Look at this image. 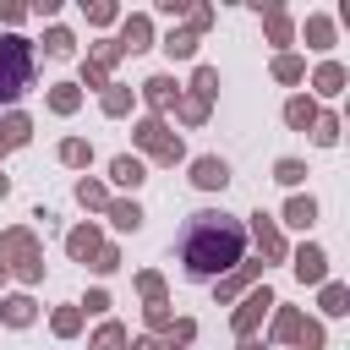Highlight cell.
<instances>
[{"label": "cell", "mask_w": 350, "mask_h": 350, "mask_svg": "<svg viewBox=\"0 0 350 350\" xmlns=\"http://www.w3.org/2000/svg\"><path fill=\"white\" fill-rule=\"evenodd\" d=\"M241 246H246V235H241L235 219H224V213H191V224L180 235V262H186L191 279H213L230 262H241Z\"/></svg>", "instance_id": "1"}, {"label": "cell", "mask_w": 350, "mask_h": 350, "mask_svg": "<svg viewBox=\"0 0 350 350\" xmlns=\"http://www.w3.org/2000/svg\"><path fill=\"white\" fill-rule=\"evenodd\" d=\"M33 77V55L22 38H0V98H16Z\"/></svg>", "instance_id": "2"}, {"label": "cell", "mask_w": 350, "mask_h": 350, "mask_svg": "<svg viewBox=\"0 0 350 350\" xmlns=\"http://www.w3.org/2000/svg\"><path fill=\"white\" fill-rule=\"evenodd\" d=\"M137 142H142L148 153H159L164 164H175V159H180V137H170V131H164V120H142V126H137Z\"/></svg>", "instance_id": "3"}, {"label": "cell", "mask_w": 350, "mask_h": 350, "mask_svg": "<svg viewBox=\"0 0 350 350\" xmlns=\"http://www.w3.org/2000/svg\"><path fill=\"white\" fill-rule=\"evenodd\" d=\"M273 334H279V339H301L306 350H323V328H317V323H306V317H295V312H279Z\"/></svg>", "instance_id": "4"}, {"label": "cell", "mask_w": 350, "mask_h": 350, "mask_svg": "<svg viewBox=\"0 0 350 350\" xmlns=\"http://www.w3.org/2000/svg\"><path fill=\"white\" fill-rule=\"evenodd\" d=\"M295 273H301L306 284H323V279H328V257H323V246H301V252H295Z\"/></svg>", "instance_id": "5"}, {"label": "cell", "mask_w": 350, "mask_h": 350, "mask_svg": "<svg viewBox=\"0 0 350 350\" xmlns=\"http://www.w3.org/2000/svg\"><path fill=\"white\" fill-rule=\"evenodd\" d=\"M268 306H273V295H268V290H252V295H246V306L235 312V334H241V339H252V323H257Z\"/></svg>", "instance_id": "6"}, {"label": "cell", "mask_w": 350, "mask_h": 350, "mask_svg": "<svg viewBox=\"0 0 350 350\" xmlns=\"http://www.w3.org/2000/svg\"><path fill=\"white\" fill-rule=\"evenodd\" d=\"M191 180L213 191V186H224V180H230V164H224V159H197V164H191Z\"/></svg>", "instance_id": "7"}, {"label": "cell", "mask_w": 350, "mask_h": 350, "mask_svg": "<svg viewBox=\"0 0 350 350\" xmlns=\"http://www.w3.org/2000/svg\"><path fill=\"white\" fill-rule=\"evenodd\" d=\"M312 219H317V202H312V197H290V208H284V224H301V230H306Z\"/></svg>", "instance_id": "8"}, {"label": "cell", "mask_w": 350, "mask_h": 350, "mask_svg": "<svg viewBox=\"0 0 350 350\" xmlns=\"http://www.w3.org/2000/svg\"><path fill=\"white\" fill-rule=\"evenodd\" d=\"M339 88H345V66H339V60H328V66L317 71V93H328V98H334Z\"/></svg>", "instance_id": "9"}, {"label": "cell", "mask_w": 350, "mask_h": 350, "mask_svg": "<svg viewBox=\"0 0 350 350\" xmlns=\"http://www.w3.org/2000/svg\"><path fill=\"white\" fill-rule=\"evenodd\" d=\"M142 93H148V104H159V109H164V104L175 98V82H170V77H148V82H142Z\"/></svg>", "instance_id": "10"}, {"label": "cell", "mask_w": 350, "mask_h": 350, "mask_svg": "<svg viewBox=\"0 0 350 350\" xmlns=\"http://www.w3.org/2000/svg\"><path fill=\"white\" fill-rule=\"evenodd\" d=\"M306 38H312V49H328V44H334V22H328V16H312V22H306Z\"/></svg>", "instance_id": "11"}, {"label": "cell", "mask_w": 350, "mask_h": 350, "mask_svg": "<svg viewBox=\"0 0 350 350\" xmlns=\"http://www.w3.org/2000/svg\"><path fill=\"white\" fill-rule=\"evenodd\" d=\"M284 120H290V126H312V120H317V104H312V98H290Z\"/></svg>", "instance_id": "12"}, {"label": "cell", "mask_w": 350, "mask_h": 350, "mask_svg": "<svg viewBox=\"0 0 350 350\" xmlns=\"http://www.w3.org/2000/svg\"><path fill=\"white\" fill-rule=\"evenodd\" d=\"M257 246H262V257H284V241H279V230H273V224H262V219H257Z\"/></svg>", "instance_id": "13"}, {"label": "cell", "mask_w": 350, "mask_h": 350, "mask_svg": "<svg viewBox=\"0 0 350 350\" xmlns=\"http://www.w3.org/2000/svg\"><path fill=\"white\" fill-rule=\"evenodd\" d=\"M66 246H71V257H98V235L93 230H71Z\"/></svg>", "instance_id": "14"}, {"label": "cell", "mask_w": 350, "mask_h": 350, "mask_svg": "<svg viewBox=\"0 0 350 350\" xmlns=\"http://www.w3.org/2000/svg\"><path fill=\"white\" fill-rule=\"evenodd\" d=\"M120 49H148V16H131L126 22V44Z\"/></svg>", "instance_id": "15"}, {"label": "cell", "mask_w": 350, "mask_h": 350, "mask_svg": "<svg viewBox=\"0 0 350 350\" xmlns=\"http://www.w3.org/2000/svg\"><path fill=\"white\" fill-rule=\"evenodd\" d=\"M109 175H115L120 186H137V180H142V159H115V170H109Z\"/></svg>", "instance_id": "16"}, {"label": "cell", "mask_w": 350, "mask_h": 350, "mask_svg": "<svg viewBox=\"0 0 350 350\" xmlns=\"http://www.w3.org/2000/svg\"><path fill=\"white\" fill-rule=\"evenodd\" d=\"M109 219H115L120 230H137V224H142V208H137V202H115V208H109Z\"/></svg>", "instance_id": "17"}, {"label": "cell", "mask_w": 350, "mask_h": 350, "mask_svg": "<svg viewBox=\"0 0 350 350\" xmlns=\"http://www.w3.org/2000/svg\"><path fill=\"white\" fill-rule=\"evenodd\" d=\"M345 301H350V295H345V284H323V312H328V317H339V312H345Z\"/></svg>", "instance_id": "18"}, {"label": "cell", "mask_w": 350, "mask_h": 350, "mask_svg": "<svg viewBox=\"0 0 350 350\" xmlns=\"http://www.w3.org/2000/svg\"><path fill=\"white\" fill-rule=\"evenodd\" d=\"M16 142H27V120H22V115H11V120H5V137H0V148H16Z\"/></svg>", "instance_id": "19"}, {"label": "cell", "mask_w": 350, "mask_h": 350, "mask_svg": "<svg viewBox=\"0 0 350 350\" xmlns=\"http://www.w3.org/2000/svg\"><path fill=\"white\" fill-rule=\"evenodd\" d=\"M312 126H317V131H312V137H317V142H323V148H328V142H339V120H334V115H317V120H312Z\"/></svg>", "instance_id": "20"}, {"label": "cell", "mask_w": 350, "mask_h": 350, "mask_svg": "<svg viewBox=\"0 0 350 350\" xmlns=\"http://www.w3.org/2000/svg\"><path fill=\"white\" fill-rule=\"evenodd\" d=\"M164 49H170V55H180V60H186V55H191V49H197V38H191V33H170V38H164Z\"/></svg>", "instance_id": "21"}, {"label": "cell", "mask_w": 350, "mask_h": 350, "mask_svg": "<svg viewBox=\"0 0 350 350\" xmlns=\"http://www.w3.org/2000/svg\"><path fill=\"white\" fill-rule=\"evenodd\" d=\"M213 93H219V71L202 66V71H197V98H213Z\"/></svg>", "instance_id": "22"}, {"label": "cell", "mask_w": 350, "mask_h": 350, "mask_svg": "<svg viewBox=\"0 0 350 350\" xmlns=\"http://www.w3.org/2000/svg\"><path fill=\"white\" fill-rule=\"evenodd\" d=\"M27 317H33V301H27V295L5 301V323H27Z\"/></svg>", "instance_id": "23"}, {"label": "cell", "mask_w": 350, "mask_h": 350, "mask_svg": "<svg viewBox=\"0 0 350 350\" xmlns=\"http://www.w3.org/2000/svg\"><path fill=\"white\" fill-rule=\"evenodd\" d=\"M273 71H279V82H295V77H301V60H295V55H279Z\"/></svg>", "instance_id": "24"}, {"label": "cell", "mask_w": 350, "mask_h": 350, "mask_svg": "<svg viewBox=\"0 0 350 350\" xmlns=\"http://www.w3.org/2000/svg\"><path fill=\"white\" fill-rule=\"evenodd\" d=\"M301 175H306V170H301L295 159H279V170H273V180H284V186H295Z\"/></svg>", "instance_id": "25"}, {"label": "cell", "mask_w": 350, "mask_h": 350, "mask_svg": "<svg viewBox=\"0 0 350 350\" xmlns=\"http://www.w3.org/2000/svg\"><path fill=\"white\" fill-rule=\"evenodd\" d=\"M93 350H120V328H115V323H104V328H98V339H93Z\"/></svg>", "instance_id": "26"}, {"label": "cell", "mask_w": 350, "mask_h": 350, "mask_svg": "<svg viewBox=\"0 0 350 350\" xmlns=\"http://www.w3.org/2000/svg\"><path fill=\"white\" fill-rule=\"evenodd\" d=\"M44 44H49V55H71V33H66V27H55Z\"/></svg>", "instance_id": "27"}, {"label": "cell", "mask_w": 350, "mask_h": 350, "mask_svg": "<svg viewBox=\"0 0 350 350\" xmlns=\"http://www.w3.org/2000/svg\"><path fill=\"white\" fill-rule=\"evenodd\" d=\"M49 104H55L60 115H66V109H77V88H55V93H49Z\"/></svg>", "instance_id": "28"}, {"label": "cell", "mask_w": 350, "mask_h": 350, "mask_svg": "<svg viewBox=\"0 0 350 350\" xmlns=\"http://www.w3.org/2000/svg\"><path fill=\"white\" fill-rule=\"evenodd\" d=\"M77 197H82L88 208H104V186H93V180H82V186H77Z\"/></svg>", "instance_id": "29"}, {"label": "cell", "mask_w": 350, "mask_h": 350, "mask_svg": "<svg viewBox=\"0 0 350 350\" xmlns=\"http://www.w3.org/2000/svg\"><path fill=\"white\" fill-rule=\"evenodd\" d=\"M268 33H273V38H279V44H284V38H290V22H284V11H268Z\"/></svg>", "instance_id": "30"}, {"label": "cell", "mask_w": 350, "mask_h": 350, "mask_svg": "<svg viewBox=\"0 0 350 350\" xmlns=\"http://www.w3.org/2000/svg\"><path fill=\"white\" fill-rule=\"evenodd\" d=\"M180 115H186V120H202V115H208V98H197V93H191V98L180 104Z\"/></svg>", "instance_id": "31"}, {"label": "cell", "mask_w": 350, "mask_h": 350, "mask_svg": "<svg viewBox=\"0 0 350 350\" xmlns=\"http://www.w3.org/2000/svg\"><path fill=\"white\" fill-rule=\"evenodd\" d=\"M60 159H66V164H88V142H66Z\"/></svg>", "instance_id": "32"}, {"label": "cell", "mask_w": 350, "mask_h": 350, "mask_svg": "<svg viewBox=\"0 0 350 350\" xmlns=\"http://www.w3.org/2000/svg\"><path fill=\"white\" fill-rule=\"evenodd\" d=\"M126 104H131V98H126L120 88H115V93H104V109H109V115H126Z\"/></svg>", "instance_id": "33"}, {"label": "cell", "mask_w": 350, "mask_h": 350, "mask_svg": "<svg viewBox=\"0 0 350 350\" xmlns=\"http://www.w3.org/2000/svg\"><path fill=\"white\" fill-rule=\"evenodd\" d=\"M241 350H262V345H257V339H241Z\"/></svg>", "instance_id": "34"}, {"label": "cell", "mask_w": 350, "mask_h": 350, "mask_svg": "<svg viewBox=\"0 0 350 350\" xmlns=\"http://www.w3.org/2000/svg\"><path fill=\"white\" fill-rule=\"evenodd\" d=\"M137 350H164V345H153V339H148V345H137Z\"/></svg>", "instance_id": "35"}, {"label": "cell", "mask_w": 350, "mask_h": 350, "mask_svg": "<svg viewBox=\"0 0 350 350\" xmlns=\"http://www.w3.org/2000/svg\"><path fill=\"white\" fill-rule=\"evenodd\" d=\"M0 197H5V175H0Z\"/></svg>", "instance_id": "36"}]
</instances>
